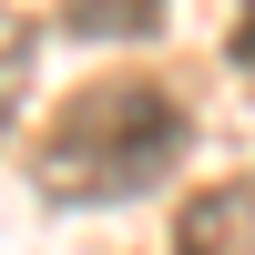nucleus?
<instances>
[{
    "instance_id": "3",
    "label": "nucleus",
    "mask_w": 255,
    "mask_h": 255,
    "mask_svg": "<svg viewBox=\"0 0 255 255\" xmlns=\"http://www.w3.org/2000/svg\"><path fill=\"white\" fill-rule=\"evenodd\" d=\"M153 20H163V0H72V31H92V41L153 31Z\"/></svg>"
},
{
    "instance_id": "1",
    "label": "nucleus",
    "mask_w": 255,
    "mask_h": 255,
    "mask_svg": "<svg viewBox=\"0 0 255 255\" xmlns=\"http://www.w3.org/2000/svg\"><path fill=\"white\" fill-rule=\"evenodd\" d=\"M184 143H194V123H184V102L163 82H92V92H72L51 113V133L31 153V184L51 204H123V194H153L184 163Z\"/></svg>"
},
{
    "instance_id": "5",
    "label": "nucleus",
    "mask_w": 255,
    "mask_h": 255,
    "mask_svg": "<svg viewBox=\"0 0 255 255\" xmlns=\"http://www.w3.org/2000/svg\"><path fill=\"white\" fill-rule=\"evenodd\" d=\"M235 61H255V0H235Z\"/></svg>"
},
{
    "instance_id": "4",
    "label": "nucleus",
    "mask_w": 255,
    "mask_h": 255,
    "mask_svg": "<svg viewBox=\"0 0 255 255\" xmlns=\"http://www.w3.org/2000/svg\"><path fill=\"white\" fill-rule=\"evenodd\" d=\"M20 72H31V41L0 20V123H10V102H20Z\"/></svg>"
},
{
    "instance_id": "2",
    "label": "nucleus",
    "mask_w": 255,
    "mask_h": 255,
    "mask_svg": "<svg viewBox=\"0 0 255 255\" xmlns=\"http://www.w3.org/2000/svg\"><path fill=\"white\" fill-rule=\"evenodd\" d=\"M174 255H255V204L235 184H215V194H194L174 215Z\"/></svg>"
}]
</instances>
